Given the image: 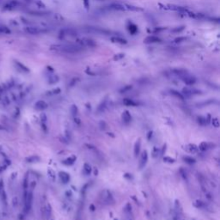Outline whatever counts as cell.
I'll list each match as a JSON object with an SVG mask.
<instances>
[{
    "label": "cell",
    "mask_w": 220,
    "mask_h": 220,
    "mask_svg": "<svg viewBox=\"0 0 220 220\" xmlns=\"http://www.w3.org/2000/svg\"><path fill=\"white\" fill-rule=\"evenodd\" d=\"M27 1H28V0H27Z\"/></svg>",
    "instance_id": "obj_53"
},
{
    "label": "cell",
    "mask_w": 220,
    "mask_h": 220,
    "mask_svg": "<svg viewBox=\"0 0 220 220\" xmlns=\"http://www.w3.org/2000/svg\"><path fill=\"white\" fill-rule=\"evenodd\" d=\"M4 190V182H3V180H0V193Z\"/></svg>",
    "instance_id": "obj_48"
},
{
    "label": "cell",
    "mask_w": 220,
    "mask_h": 220,
    "mask_svg": "<svg viewBox=\"0 0 220 220\" xmlns=\"http://www.w3.org/2000/svg\"><path fill=\"white\" fill-rule=\"evenodd\" d=\"M41 127H42V130L43 131H44L45 132H47V126H46V123H41Z\"/></svg>",
    "instance_id": "obj_49"
},
{
    "label": "cell",
    "mask_w": 220,
    "mask_h": 220,
    "mask_svg": "<svg viewBox=\"0 0 220 220\" xmlns=\"http://www.w3.org/2000/svg\"><path fill=\"white\" fill-rule=\"evenodd\" d=\"M124 7H125L126 10H132V11H142V9L138 8V7H136V6H133V5L127 4H124Z\"/></svg>",
    "instance_id": "obj_24"
},
{
    "label": "cell",
    "mask_w": 220,
    "mask_h": 220,
    "mask_svg": "<svg viewBox=\"0 0 220 220\" xmlns=\"http://www.w3.org/2000/svg\"><path fill=\"white\" fill-rule=\"evenodd\" d=\"M172 72L175 74L176 76H178L180 77H182L186 76L187 74H188V72L187 70H184V69H173L172 70Z\"/></svg>",
    "instance_id": "obj_18"
},
{
    "label": "cell",
    "mask_w": 220,
    "mask_h": 220,
    "mask_svg": "<svg viewBox=\"0 0 220 220\" xmlns=\"http://www.w3.org/2000/svg\"><path fill=\"white\" fill-rule=\"evenodd\" d=\"M0 130H1V131H2V130H5V127H4V126L0 125Z\"/></svg>",
    "instance_id": "obj_52"
},
{
    "label": "cell",
    "mask_w": 220,
    "mask_h": 220,
    "mask_svg": "<svg viewBox=\"0 0 220 220\" xmlns=\"http://www.w3.org/2000/svg\"><path fill=\"white\" fill-rule=\"evenodd\" d=\"M185 150L190 153H197L198 151H199V148H198L197 145L194 144H188L186 145Z\"/></svg>",
    "instance_id": "obj_14"
},
{
    "label": "cell",
    "mask_w": 220,
    "mask_h": 220,
    "mask_svg": "<svg viewBox=\"0 0 220 220\" xmlns=\"http://www.w3.org/2000/svg\"><path fill=\"white\" fill-rule=\"evenodd\" d=\"M32 202H33L32 193H27V192H25V194H24V209H25L26 212H29V210L31 209Z\"/></svg>",
    "instance_id": "obj_4"
},
{
    "label": "cell",
    "mask_w": 220,
    "mask_h": 220,
    "mask_svg": "<svg viewBox=\"0 0 220 220\" xmlns=\"http://www.w3.org/2000/svg\"><path fill=\"white\" fill-rule=\"evenodd\" d=\"M91 166L89 165L88 163H84V165H83V174L86 175H89V174L91 173Z\"/></svg>",
    "instance_id": "obj_25"
},
{
    "label": "cell",
    "mask_w": 220,
    "mask_h": 220,
    "mask_svg": "<svg viewBox=\"0 0 220 220\" xmlns=\"http://www.w3.org/2000/svg\"><path fill=\"white\" fill-rule=\"evenodd\" d=\"M76 43L78 46H82V47H95L96 46V43L90 38H87V37H83V38H79L76 41Z\"/></svg>",
    "instance_id": "obj_2"
},
{
    "label": "cell",
    "mask_w": 220,
    "mask_h": 220,
    "mask_svg": "<svg viewBox=\"0 0 220 220\" xmlns=\"http://www.w3.org/2000/svg\"><path fill=\"white\" fill-rule=\"evenodd\" d=\"M24 31H25L27 34H29V35H40V34L47 32V30L45 29H42V28H39V27H34V26L25 27L24 28Z\"/></svg>",
    "instance_id": "obj_3"
},
{
    "label": "cell",
    "mask_w": 220,
    "mask_h": 220,
    "mask_svg": "<svg viewBox=\"0 0 220 220\" xmlns=\"http://www.w3.org/2000/svg\"><path fill=\"white\" fill-rule=\"evenodd\" d=\"M41 123H46V120H47V117H46V114H41Z\"/></svg>",
    "instance_id": "obj_44"
},
{
    "label": "cell",
    "mask_w": 220,
    "mask_h": 220,
    "mask_svg": "<svg viewBox=\"0 0 220 220\" xmlns=\"http://www.w3.org/2000/svg\"><path fill=\"white\" fill-rule=\"evenodd\" d=\"M127 29L129 30V32L131 33L132 35H135V34L138 32V27L136 26L134 23H130L129 25L127 26Z\"/></svg>",
    "instance_id": "obj_22"
},
{
    "label": "cell",
    "mask_w": 220,
    "mask_h": 220,
    "mask_svg": "<svg viewBox=\"0 0 220 220\" xmlns=\"http://www.w3.org/2000/svg\"><path fill=\"white\" fill-rule=\"evenodd\" d=\"M29 13L32 15H38V17H43L48 14V12H42V11H36V10H31L29 11Z\"/></svg>",
    "instance_id": "obj_29"
},
{
    "label": "cell",
    "mask_w": 220,
    "mask_h": 220,
    "mask_svg": "<svg viewBox=\"0 0 220 220\" xmlns=\"http://www.w3.org/2000/svg\"><path fill=\"white\" fill-rule=\"evenodd\" d=\"M100 126H101V130H106L107 129V124H106V122H104V121H101V123H100Z\"/></svg>",
    "instance_id": "obj_46"
},
{
    "label": "cell",
    "mask_w": 220,
    "mask_h": 220,
    "mask_svg": "<svg viewBox=\"0 0 220 220\" xmlns=\"http://www.w3.org/2000/svg\"><path fill=\"white\" fill-rule=\"evenodd\" d=\"M144 43H147V44H151V43H157V42H161V39L159 37L155 36V35H150L147 36L146 38L144 40Z\"/></svg>",
    "instance_id": "obj_13"
},
{
    "label": "cell",
    "mask_w": 220,
    "mask_h": 220,
    "mask_svg": "<svg viewBox=\"0 0 220 220\" xmlns=\"http://www.w3.org/2000/svg\"><path fill=\"white\" fill-rule=\"evenodd\" d=\"M198 123L201 126H206L208 124V120H207L206 117L200 116V117H198Z\"/></svg>",
    "instance_id": "obj_31"
},
{
    "label": "cell",
    "mask_w": 220,
    "mask_h": 220,
    "mask_svg": "<svg viewBox=\"0 0 220 220\" xmlns=\"http://www.w3.org/2000/svg\"><path fill=\"white\" fill-rule=\"evenodd\" d=\"M47 174L49 175V177H50L52 181H54L55 178H56V174H55V172L52 170V169H48L47 170Z\"/></svg>",
    "instance_id": "obj_34"
},
{
    "label": "cell",
    "mask_w": 220,
    "mask_h": 220,
    "mask_svg": "<svg viewBox=\"0 0 220 220\" xmlns=\"http://www.w3.org/2000/svg\"><path fill=\"white\" fill-rule=\"evenodd\" d=\"M71 113H72L73 117L77 116V113H78V109H77V107L76 105H72V108H71Z\"/></svg>",
    "instance_id": "obj_35"
},
{
    "label": "cell",
    "mask_w": 220,
    "mask_h": 220,
    "mask_svg": "<svg viewBox=\"0 0 220 220\" xmlns=\"http://www.w3.org/2000/svg\"><path fill=\"white\" fill-rule=\"evenodd\" d=\"M20 3L17 0H10L4 5V10H13L20 6Z\"/></svg>",
    "instance_id": "obj_5"
},
{
    "label": "cell",
    "mask_w": 220,
    "mask_h": 220,
    "mask_svg": "<svg viewBox=\"0 0 220 220\" xmlns=\"http://www.w3.org/2000/svg\"><path fill=\"white\" fill-rule=\"evenodd\" d=\"M148 162V152L146 151H144L143 153H142L141 157H140V160H139V163H138V168L139 169H144L146 163Z\"/></svg>",
    "instance_id": "obj_7"
},
{
    "label": "cell",
    "mask_w": 220,
    "mask_h": 220,
    "mask_svg": "<svg viewBox=\"0 0 220 220\" xmlns=\"http://www.w3.org/2000/svg\"><path fill=\"white\" fill-rule=\"evenodd\" d=\"M76 160H77V157L75 156H72L66 159H65L63 162H62V163L65 164V165L71 166V165H72V164H74V163L76 162Z\"/></svg>",
    "instance_id": "obj_20"
},
{
    "label": "cell",
    "mask_w": 220,
    "mask_h": 220,
    "mask_svg": "<svg viewBox=\"0 0 220 220\" xmlns=\"http://www.w3.org/2000/svg\"><path fill=\"white\" fill-rule=\"evenodd\" d=\"M204 205H205V204H204V202H202V201H200V200H197L196 202H195V206H196L197 207H203L204 206Z\"/></svg>",
    "instance_id": "obj_45"
},
{
    "label": "cell",
    "mask_w": 220,
    "mask_h": 220,
    "mask_svg": "<svg viewBox=\"0 0 220 220\" xmlns=\"http://www.w3.org/2000/svg\"><path fill=\"white\" fill-rule=\"evenodd\" d=\"M183 161L185 163H187V164H194L195 163H196V160H195L194 157H183Z\"/></svg>",
    "instance_id": "obj_27"
},
{
    "label": "cell",
    "mask_w": 220,
    "mask_h": 220,
    "mask_svg": "<svg viewBox=\"0 0 220 220\" xmlns=\"http://www.w3.org/2000/svg\"><path fill=\"white\" fill-rule=\"evenodd\" d=\"M122 120H123V121L125 122L126 124H128L129 122H131V120H132V115H131V114L129 113V111L127 110H125L124 112L122 113Z\"/></svg>",
    "instance_id": "obj_16"
},
{
    "label": "cell",
    "mask_w": 220,
    "mask_h": 220,
    "mask_svg": "<svg viewBox=\"0 0 220 220\" xmlns=\"http://www.w3.org/2000/svg\"><path fill=\"white\" fill-rule=\"evenodd\" d=\"M170 94L172 95H174V96H175L176 98H179L180 100H184L185 99V96L181 94V93L176 91L175 89H171V90H170Z\"/></svg>",
    "instance_id": "obj_23"
},
{
    "label": "cell",
    "mask_w": 220,
    "mask_h": 220,
    "mask_svg": "<svg viewBox=\"0 0 220 220\" xmlns=\"http://www.w3.org/2000/svg\"><path fill=\"white\" fill-rule=\"evenodd\" d=\"M54 18H56V19H58V21H61V20H63V17H61V15L60 14H55L54 15Z\"/></svg>",
    "instance_id": "obj_50"
},
{
    "label": "cell",
    "mask_w": 220,
    "mask_h": 220,
    "mask_svg": "<svg viewBox=\"0 0 220 220\" xmlns=\"http://www.w3.org/2000/svg\"><path fill=\"white\" fill-rule=\"evenodd\" d=\"M110 41H112V42L118 43V44H121V45L126 44V43H127V41H126V39H123V38H121V37H120V36H113V37H111Z\"/></svg>",
    "instance_id": "obj_15"
},
{
    "label": "cell",
    "mask_w": 220,
    "mask_h": 220,
    "mask_svg": "<svg viewBox=\"0 0 220 220\" xmlns=\"http://www.w3.org/2000/svg\"><path fill=\"white\" fill-rule=\"evenodd\" d=\"M212 126L216 128L219 127V126H220V123H219V120H218V118H213V119L212 120Z\"/></svg>",
    "instance_id": "obj_36"
},
{
    "label": "cell",
    "mask_w": 220,
    "mask_h": 220,
    "mask_svg": "<svg viewBox=\"0 0 220 220\" xmlns=\"http://www.w3.org/2000/svg\"><path fill=\"white\" fill-rule=\"evenodd\" d=\"M163 160L165 161L166 163H173L175 162V160L174 158H171V157H165L163 158Z\"/></svg>",
    "instance_id": "obj_41"
},
{
    "label": "cell",
    "mask_w": 220,
    "mask_h": 220,
    "mask_svg": "<svg viewBox=\"0 0 220 220\" xmlns=\"http://www.w3.org/2000/svg\"><path fill=\"white\" fill-rule=\"evenodd\" d=\"M60 92H61V89L60 88H56V89H52V90H50V91L46 92V95H54L60 94Z\"/></svg>",
    "instance_id": "obj_32"
},
{
    "label": "cell",
    "mask_w": 220,
    "mask_h": 220,
    "mask_svg": "<svg viewBox=\"0 0 220 220\" xmlns=\"http://www.w3.org/2000/svg\"><path fill=\"white\" fill-rule=\"evenodd\" d=\"M140 149H141V139L140 138H138L137 141H136V143L134 144V156L135 157H137L138 155H139V152H140Z\"/></svg>",
    "instance_id": "obj_19"
},
{
    "label": "cell",
    "mask_w": 220,
    "mask_h": 220,
    "mask_svg": "<svg viewBox=\"0 0 220 220\" xmlns=\"http://www.w3.org/2000/svg\"><path fill=\"white\" fill-rule=\"evenodd\" d=\"M51 213H52L51 206H50V204H47V206H46V207L45 210H44V215L46 216V218H50Z\"/></svg>",
    "instance_id": "obj_28"
},
{
    "label": "cell",
    "mask_w": 220,
    "mask_h": 220,
    "mask_svg": "<svg viewBox=\"0 0 220 220\" xmlns=\"http://www.w3.org/2000/svg\"><path fill=\"white\" fill-rule=\"evenodd\" d=\"M186 40H187V37H185V36H180V37H177V38H175V39L174 40V42H175V43H181V42L185 41Z\"/></svg>",
    "instance_id": "obj_37"
},
{
    "label": "cell",
    "mask_w": 220,
    "mask_h": 220,
    "mask_svg": "<svg viewBox=\"0 0 220 220\" xmlns=\"http://www.w3.org/2000/svg\"><path fill=\"white\" fill-rule=\"evenodd\" d=\"M185 27L184 26H181V27H177V28H175V29H172V32L174 33H179V32H181L182 30H184Z\"/></svg>",
    "instance_id": "obj_40"
},
{
    "label": "cell",
    "mask_w": 220,
    "mask_h": 220,
    "mask_svg": "<svg viewBox=\"0 0 220 220\" xmlns=\"http://www.w3.org/2000/svg\"><path fill=\"white\" fill-rule=\"evenodd\" d=\"M181 79L187 85H194L196 83V78L193 76H190L189 74H187L186 76L181 77Z\"/></svg>",
    "instance_id": "obj_8"
},
{
    "label": "cell",
    "mask_w": 220,
    "mask_h": 220,
    "mask_svg": "<svg viewBox=\"0 0 220 220\" xmlns=\"http://www.w3.org/2000/svg\"><path fill=\"white\" fill-rule=\"evenodd\" d=\"M152 133H153V132H149V133H148V137H147L148 140H151V137H152Z\"/></svg>",
    "instance_id": "obj_51"
},
{
    "label": "cell",
    "mask_w": 220,
    "mask_h": 220,
    "mask_svg": "<svg viewBox=\"0 0 220 220\" xmlns=\"http://www.w3.org/2000/svg\"><path fill=\"white\" fill-rule=\"evenodd\" d=\"M14 65H15V68H17V69L18 71H20V72H22L28 73V72H30L29 68H28V67L25 66V65H23V63H21L20 61H18V60H14Z\"/></svg>",
    "instance_id": "obj_9"
},
{
    "label": "cell",
    "mask_w": 220,
    "mask_h": 220,
    "mask_svg": "<svg viewBox=\"0 0 220 220\" xmlns=\"http://www.w3.org/2000/svg\"><path fill=\"white\" fill-rule=\"evenodd\" d=\"M11 30L6 26H0V35H10Z\"/></svg>",
    "instance_id": "obj_26"
},
{
    "label": "cell",
    "mask_w": 220,
    "mask_h": 220,
    "mask_svg": "<svg viewBox=\"0 0 220 220\" xmlns=\"http://www.w3.org/2000/svg\"><path fill=\"white\" fill-rule=\"evenodd\" d=\"M108 8L110 10H120V11H124L126 10L125 7H124V4H111Z\"/></svg>",
    "instance_id": "obj_17"
},
{
    "label": "cell",
    "mask_w": 220,
    "mask_h": 220,
    "mask_svg": "<svg viewBox=\"0 0 220 220\" xmlns=\"http://www.w3.org/2000/svg\"><path fill=\"white\" fill-rule=\"evenodd\" d=\"M123 104L126 105V106H130V107H135L137 106L138 103H135L134 101L132 100V99H129V98H125L123 100Z\"/></svg>",
    "instance_id": "obj_21"
},
{
    "label": "cell",
    "mask_w": 220,
    "mask_h": 220,
    "mask_svg": "<svg viewBox=\"0 0 220 220\" xmlns=\"http://www.w3.org/2000/svg\"><path fill=\"white\" fill-rule=\"evenodd\" d=\"M212 146L214 147L216 145L213 144L207 143V142H201L199 146H198V148H199V150L201 151H206L207 150H209V149H211Z\"/></svg>",
    "instance_id": "obj_12"
},
{
    "label": "cell",
    "mask_w": 220,
    "mask_h": 220,
    "mask_svg": "<svg viewBox=\"0 0 220 220\" xmlns=\"http://www.w3.org/2000/svg\"><path fill=\"white\" fill-rule=\"evenodd\" d=\"M132 85H126V86H125V87L124 88H122L121 89H120V93H125V92H127V91H129L130 89H132Z\"/></svg>",
    "instance_id": "obj_38"
},
{
    "label": "cell",
    "mask_w": 220,
    "mask_h": 220,
    "mask_svg": "<svg viewBox=\"0 0 220 220\" xmlns=\"http://www.w3.org/2000/svg\"><path fill=\"white\" fill-rule=\"evenodd\" d=\"M26 161L28 163H37L40 161V157L38 156H31L27 157Z\"/></svg>",
    "instance_id": "obj_30"
},
{
    "label": "cell",
    "mask_w": 220,
    "mask_h": 220,
    "mask_svg": "<svg viewBox=\"0 0 220 220\" xmlns=\"http://www.w3.org/2000/svg\"><path fill=\"white\" fill-rule=\"evenodd\" d=\"M50 50L65 53H77L83 50V47L77 44H54L50 46Z\"/></svg>",
    "instance_id": "obj_1"
},
{
    "label": "cell",
    "mask_w": 220,
    "mask_h": 220,
    "mask_svg": "<svg viewBox=\"0 0 220 220\" xmlns=\"http://www.w3.org/2000/svg\"><path fill=\"white\" fill-rule=\"evenodd\" d=\"M83 4H84V7L88 10L89 8V0H83Z\"/></svg>",
    "instance_id": "obj_47"
},
{
    "label": "cell",
    "mask_w": 220,
    "mask_h": 220,
    "mask_svg": "<svg viewBox=\"0 0 220 220\" xmlns=\"http://www.w3.org/2000/svg\"><path fill=\"white\" fill-rule=\"evenodd\" d=\"M29 178H28V175H26L25 176V178H24V180H23V188L24 189H27L28 188V185H29Z\"/></svg>",
    "instance_id": "obj_42"
},
{
    "label": "cell",
    "mask_w": 220,
    "mask_h": 220,
    "mask_svg": "<svg viewBox=\"0 0 220 220\" xmlns=\"http://www.w3.org/2000/svg\"><path fill=\"white\" fill-rule=\"evenodd\" d=\"M35 4H36V5L38 6L39 8H43V9H44V8L46 7V5H45L44 4H43V3L41 1V0H36Z\"/></svg>",
    "instance_id": "obj_43"
},
{
    "label": "cell",
    "mask_w": 220,
    "mask_h": 220,
    "mask_svg": "<svg viewBox=\"0 0 220 220\" xmlns=\"http://www.w3.org/2000/svg\"><path fill=\"white\" fill-rule=\"evenodd\" d=\"M124 57H125V54L124 53H118L114 56V60H121V58H123Z\"/></svg>",
    "instance_id": "obj_39"
},
{
    "label": "cell",
    "mask_w": 220,
    "mask_h": 220,
    "mask_svg": "<svg viewBox=\"0 0 220 220\" xmlns=\"http://www.w3.org/2000/svg\"><path fill=\"white\" fill-rule=\"evenodd\" d=\"M47 107H48L47 103H46L45 101H42V100L36 101L35 104V108L36 110H40V111L46 109V108H47Z\"/></svg>",
    "instance_id": "obj_10"
},
{
    "label": "cell",
    "mask_w": 220,
    "mask_h": 220,
    "mask_svg": "<svg viewBox=\"0 0 220 220\" xmlns=\"http://www.w3.org/2000/svg\"><path fill=\"white\" fill-rule=\"evenodd\" d=\"M77 35V31L73 29H62L60 32V38H64L65 36H76Z\"/></svg>",
    "instance_id": "obj_6"
},
{
    "label": "cell",
    "mask_w": 220,
    "mask_h": 220,
    "mask_svg": "<svg viewBox=\"0 0 220 220\" xmlns=\"http://www.w3.org/2000/svg\"><path fill=\"white\" fill-rule=\"evenodd\" d=\"M58 81V77L56 76V75L51 76L50 77H49V79H48V82H49L50 84H52V83H56Z\"/></svg>",
    "instance_id": "obj_33"
},
{
    "label": "cell",
    "mask_w": 220,
    "mask_h": 220,
    "mask_svg": "<svg viewBox=\"0 0 220 220\" xmlns=\"http://www.w3.org/2000/svg\"><path fill=\"white\" fill-rule=\"evenodd\" d=\"M58 176H60V181L63 182L64 184H66L68 182L70 181V179H71V176L70 175L68 174V173L65 172V171H61L60 172V174H58Z\"/></svg>",
    "instance_id": "obj_11"
}]
</instances>
